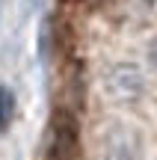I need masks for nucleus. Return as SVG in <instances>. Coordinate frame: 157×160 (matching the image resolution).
<instances>
[{"instance_id":"obj_1","label":"nucleus","mask_w":157,"mask_h":160,"mask_svg":"<svg viewBox=\"0 0 157 160\" xmlns=\"http://www.w3.org/2000/svg\"><path fill=\"white\" fill-rule=\"evenodd\" d=\"M98 157L101 160H142V137L136 128L125 122H110L101 128L98 137Z\"/></svg>"},{"instance_id":"obj_2","label":"nucleus","mask_w":157,"mask_h":160,"mask_svg":"<svg viewBox=\"0 0 157 160\" xmlns=\"http://www.w3.org/2000/svg\"><path fill=\"white\" fill-rule=\"evenodd\" d=\"M101 86H104V95L110 101L130 104L142 98V92H145V74L134 62H113L101 77Z\"/></svg>"},{"instance_id":"obj_3","label":"nucleus","mask_w":157,"mask_h":160,"mask_svg":"<svg viewBox=\"0 0 157 160\" xmlns=\"http://www.w3.org/2000/svg\"><path fill=\"white\" fill-rule=\"evenodd\" d=\"M53 137H51V154L53 160H74V122L65 119V116H56L53 119Z\"/></svg>"},{"instance_id":"obj_4","label":"nucleus","mask_w":157,"mask_h":160,"mask_svg":"<svg viewBox=\"0 0 157 160\" xmlns=\"http://www.w3.org/2000/svg\"><path fill=\"white\" fill-rule=\"evenodd\" d=\"M12 119H15V95L9 86H0V131H6Z\"/></svg>"},{"instance_id":"obj_5","label":"nucleus","mask_w":157,"mask_h":160,"mask_svg":"<svg viewBox=\"0 0 157 160\" xmlns=\"http://www.w3.org/2000/svg\"><path fill=\"white\" fill-rule=\"evenodd\" d=\"M148 62H151L154 68H157V36L151 39V45H148Z\"/></svg>"}]
</instances>
